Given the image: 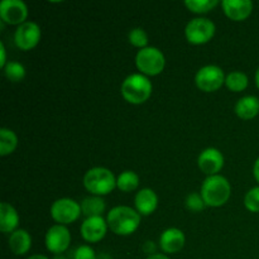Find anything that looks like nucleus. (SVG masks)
<instances>
[{
  "instance_id": "obj_1",
  "label": "nucleus",
  "mask_w": 259,
  "mask_h": 259,
  "mask_svg": "<svg viewBox=\"0 0 259 259\" xmlns=\"http://www.w3.org/2000/svg\"><path fill=\"white\" fill-rule=\"evenodd\" d=\"M108 227L118 235H129L136 232L141 223V217L136 210L128 206H116L108 214Z\"/></svg>"
},
{
  "instance_id": "obj_2",
  "label": "nucleus",
  "mask_w": 259,
  "mask_h": 259,
  "mask_svg": "<svg viewBox=\"0 0 259 259\" xmlns=\"http://www.w3.org/2000/svg\"><path fill=\"white\" fill-rule=\"evenodd\" d=\"M201 196L207 206H222L230 197V184L219 175L209 176L201 186Z\"/></svg>"
},
{
  "instance_id": "obj_3",
  "label": "nucleus",
  "mask_w": 259,
  "mask_h": 259,
  "mask_svg": "<svg viewBox=\"0 0 259 259\" xmlns=\"http://www.w3.org/2000/svg\"><path fill=\"white\" fill-rule=\"evenodd\" d=\"M121 94L128 103L142 104L151 96L152 83L142 73H133L123 81Z\"/></svg>"
},
{
  "instance_id": "obj_4",
  "label": "nucleus",
  "mask_w": 259,
  "mask_h": 259,
  "mask_svg": "<svg viewBox=\"0 0 259 259\" xmlns=\"http://www.w3.org/2000/svg\"><path fill=\"white\" fill-rule=\"evenodd\" d=\"M83 185L91 194L101 196V195H108L115 189L116 180L113 172L109 171L108 168L95 167L86 172L83 177Z\"/></svg>"
},
{
  "instance_id": "obj_5",
  "label": "nucleus",
  "mask_w": 259,
  "mask_h": 259,
  "mask_svg": "<svg viewBox=\"0 0 259 259\" xmlns=\"http://www.w3.org/2000/svg\"><path fill=\"white\" fill-rule=\"evenodd\" d=\"M137 67L142 73L146 75L156 76L161 73L164 68V56L158 48L156 47H146L142 48L136 57Z\"/></svg>"
},
{
  "instance_id": "obj_6",
  "label": "nucleus",
  "mask_w": 259,
  "mask_h": 259,
  "mask_svg": "<svg viewBox=\"0 0 259 259\" xmlns=\"http://www.w3.org/2000/svg\"><path fill=\"white\" fill-rule=\"evenodd\" d=\"M186 38L192 45H204L209 42L215 33V24L207 18H196L187 23Z\"/></svg>"
},
{
  "instance_id": "obj_7",
  "label": "nucleus",
  "mask_w": 259,
  "mask_h": 259,
  "mask_svg": "<svg viewBox=\"0 0 259 259\" xmlns=\"http://www.w3.org/2000/svg\"><path fill=\"white\" fill-rule=\"evenodd\" d=\"M195 81L200 90L212 93L222 88L223 83L225 82V76L222 68L214 65H209L197 71Z\"/></svg>"
},
{
  "instance_id": "obj_8",
  "label": "nucleus",
  "mask_w": 259,
  "mask_h": 259,
  "mask_svg": "<svg viewBox=\"0 0 259 259\" xmlns=\"http://www.w3.org/2000/svg\"><path fill=\"white\" fill-rule=\"evenodd\" d=\"M81 206L71 199H60L51 206V215L61 225L71 224L81 214Z\"/></svg>"
},
{
  "instance_id": "obj_9",
  "label": "nucleus",
  "mask_w": 259,
  "mask_h": 259,
  "mask_svg": "<svg viewBox=\"0 0 259 259\" xmlns=\"http://www.w3.org/2000/svg\"><path fill=\"white\" fill-rule=\"evenodd\" d=\"M71 243V234L68 229L63 225H53L48 229L46 234V247L50 252L57 254H62Z\"/></svg>"
},
{
  "instance_id": "obj_10",
  "label": "nucleus",
  "mask_w": 259,
  "mask_h": 259,
  "mask_svg": "<svg viewBox=\"0 0 259 259\" xmlns=\"http://www.w3.org/2000/svg\"><path fill=\"white\" fill-rule=\"evenodd\" d=\"M27 15V5L22 0H3L0 3V17L8 24H23Z\"/></svg>"
},
{
  "instance_id": "obj_11",
  "label": "nucleus",
  "mask_w": 259,
  "mask_h": 259,
  "mask_svg": "<svg viewBox=\"0 0 259 259\" xmlns=\"http://www.w3.org/2000/svg\"><path fill=\"white\" fill-rule=\"evenodd\" d=\"M40 39V29L38 24L33 22H25L17 28L14 40L22 50L28 51L35 47Z\"/></svg>"
},
{
  "instance_id": "obj_12",
  "label": "nucleus",
  "mask_w": 259,
  "mask_h": 259,
  "mask_svg": "<svg viewBox=\"0 0 259 259\" xmlns=\"http://www.w3.org/2000/svg\"><path fill=\"white\" fill-rule=\"evenodd\" d=\"M106 229L108 223L103 219V217L88 218L81 225V235L88 242L96 243L105 237Z\"/></svg>"
},
{
  "instance_id": "obj_13",
  "label": "nucleus",
  "mask_w": 259,
  "mask_h": 259,
  "mask_svg": "<svg viewBox=\"0 0 259 259\" xmlns=\"http://www.w3.org/2000/svg\"><path fill=\"white\" fill-rule=\"evenodd\" d=\"M199 167L204 174L214 176L224 166L223 153L217 148H207L199 156Z\"/></svg>"
},
{
  "instance_id": "obj_14",
  "label": "nucleus",
  "mask_w": 259,
  "mask_h": 259,
  "mask_svg": "<svg viewBox=\"0 0 259 259\" xmlns=\"http://www.w3.org/2000/svg\"><path fill=\"white\" fill-rule=\"evenodd\" d=\"M223 9L230 19L244 20L252 13L253 3L250 0H224Z\"/></svg>"
},
{
  "instance_id": "obj_15",
  "label": "nucleus",
  "mask_w": 259,
  "mask_h": 259,
  "mask_svg": "<svg viewBox=\"0 0 259 259\" xmlns=\"http://www.w3.org/2000/svg\"><path fill=\"white\" fill-rule=\"evenodd\" d=\"M159 244L166 253L180 252L185 245L184 233L176 228H169L162 233L161 238H159Z\"/></svg>"
},
{
  "instance_id": "obj_16",
  "label": "nucleus",
  "mask_w": 259,
  "mask_h": 259,
  "mask_svg": "<svg viewBox=\"0 0 259 259\" xmlns=\"http://www.w3.org/2000/svg\"><path fill=\"white\" fill-rule=\"evenodd\" d=\"M158 204V197L156 192L151 189H143L137 194L136 206L139 214L149 215L156 210Z\"/></svg>"
},
{
  "instance_id": "obj_17",
  "label": "nucleus",
  "mask_w": 259,
  "mask_h": 259,
  "mask_svg": "<svg viewBox=\"0 0 259 259\" xmlns=\"http://www.w3.org/2000/svg\"><path fill=\"white\" fill-rule=\"evenodd\" d=\"M19 224V217L14 207L8 202L0 204V230L3 233H10Z\"/></svg>"
},
{
  "instance_id": "obj_18",
  "label": "nucleus",
  "mask_w": 259,
  "mask_h": 259,
  "mask_svg": "<svg viewBox=\"0 0 259 259\" xmlns=\"http://www.w3.org/2000/svg\"><path fill=\"white\" fill-rule=\"evenodd\" d=\"M30 245H32V238H30L29 233L25 232V230H15L10 235L9 247L14 254H25L30 249Z\"/></svg>"
},
{
  "instance_id": "obj_19",
  "label": "nucleus",
  "mask_w": 259,
  "mask_h": 259,
  "mask_svg": "<svg viewBox=\"0 0 259 259\" xmlns=\"http://www.w3.org/2000/svg\"><path fill=\"white\" fill-rule=\"evenodd\" d=\"M235 113L242 119H253L259 113V99L255 96H244L235 105Z\"/></svg>"
},
{
  "instance_id": "obj_20",
  "label": "nucleus",
  "mask_w": 259,
  "mask_h": 259,
  "mask_svg": "<svg viewBox=\"0 0 259 259\" xmlns=\"http://www.w3.org/2000/svg\"><path fill=\"white\" fill-rule=\"evenodd\" d=\"M81 210L82 214L88 218L101 217L105 210V201L101 197H86L81 202Z\"/></svg>"
},
{
  "instance_id": "obj_21",
  "label": "nucleus",
  "mask_w": 259,
  "mask_h": 259,
  "mask_svg": "<svg viewBox=\"0 0 259 259\" xmlns=\"http://www.w3.org/2000/svg\"><path fill=\"white\" fill-rule=\"evenodd\" d=\"M18 144V138L15 133L10 129L3 128L0 131V156L10 154Z\"/></svg>"
},
{
  "instance_id": "obj_22",
  "label": "nucleus",
  "mask_w": 259,
  "mask_h": 259,
  "mask_svg": "<svg viewBox=\"0 0 259 259\" xmlns=\"http://www.w3.org/2000/svg\"><path fill=\"white\" fill-rule=\"evenodd\" d=\"M139 185V177L136 172L125 171L116 180V186L124 192H131L136 190Z\"/></svg>"
},
{
  "instance_id": "obj_23",
  "label": "nucleus",
  "mask_w": 259,
  "mask_h": 259,
  "mask_svg": "<svg viewBox=\"0 0 259 259\" xmlns=\"http://www.w3.org/2000/svg\"><path fill=\"white\" fill-rule=\"evenodd\" d=\"M225 83L229 88V90L239 93V91H243L248 86V77L245 73L239 72V71H234V72H230L227 76Z\"/></svg>"
},
{
  "instance_id": "obj_24",
  "label": "nucleus",
  "mask_w": 259,
  "mask_h": 259,
  "mask_svg": "<svg viewBox=\"0 0 259 259\" xmlns=\"http://www.w3.org/2000/svg\"><path fill=\"white\" fill-rule=\"evenodd\" d=\"M4 71L7 77L13 82H19L25 76L24 66L20 65L19 62H8L4 67Z\"/></svg>"
},
{
  "instance_id": "obj_25",
  "label": "nucleus",
  "mask_w": 259,
  "mask_h": 259,
  "mask_svg": "<svg viewBox=\"0 0 259 259\" xmlns=\"http://www.w3.org/2000/svg\"><path fill=\"white\" fill-rule=\"evenodd\" d=\"M186 7L195 13H207L219 4L218 0H186Z\"/></svg>"
},
{
  "instance_id": "obj_26",
  "label": "nucleus",
  "mask_w": 259,
  "mask_h": 259,
  "mask_svg": "<svg viewBox=\"0 0 259 259\" xmlns=\"http://www.w3.org/2000/svg\"><path fill=\"white\" fill-rule=\"evenodd\" d=\"M129 42L136 47L146 48L147 43H148V35L142 28H134L129 32Z\"/></svg>"
},
{
  "instance_id": "obj_27",
  "label": "nucleus",
  "mask_w": 259,
  "mask_h": 259,
  "mask_svg": "<svg viewBox=\"0 0 259 259\" xmlns=\"http://www.w3.org/2000/svg\"><path fill=\"white\" fill-rule=\"evenodd\" d=\"M244 205L249 211L259 212V186L253 187L247 192L244 199Z\"/></svg>"
},
{
  "instance_id": "obj_28",
  "label": "nucleus",
  "mask_w": 259,
  "mask_h": 259,
  "mask_svg": "<svg viewBox=\"0 0 259 259\" xmlns=\"http://www.w3.org/2000/svg\"><path fill=\"white\" fill-rule=\"evenodd\" d=\"M186 205L191 211H201L205 207V201L202 199V196L200 194H196V192H192L187 196L186 199Z\"/></svg>"
},
{
  "instance_id": "obj_29",
  "label": "nucleus",
  "mask_w": 259,
  "mask_h": 259,
  "mask_svg": "<svg viewBox=\"0 0 259 259\" xmlns=\"http://www.w3.org/2000/svg\"><path fill=\"white\" fill-rule=\"evenodd\" d=\"M75 259H96L95 252L89 245H81L76 249Z\"/></svg>"
},
{
  "instance_id": "obj_30",
  "label": "nucleus",
  "mask_w": 259,
  "mask_h": 259,
  "mask_svg": "<svg viewBox=\"0 0 259 259\" xmlns=\"http://www.w3.org/2000/svg\"><path fill=\"white\" fill-rule=\"evenodd\" d=\"M143 249H144V252L147 253V254L153 255L152 253L156 252V245H154L153 242H146V243H144V245H143Z\"/></svg>"
},
{
  "instance_id": "obj_31",
  "label": "nucleus",
  "mask_w": 259,
  "mask_h": 259,
  "mask_svg": "<svg viewBox=\"0 0 259 259\" xmlns=\"http://www.w3.org/2000/svg\"><path fill=\"white\" fill-rule=\"evenodd\" d=\"M0 53H2V60H0V67L7 66V53H5L4 43H0Z\"/></svg>"
},
{
  "instance_id": "obj_32",
  "label": "nucleus",
  "mask_w": 259,
  "mask_h": 259,
  "mask_svg": "<svg viewBox=\"0 0 259 259\" xmlns=\"http://www.w3.org/2000/svg\"><path fill=\"white\" fill-rule=\"evenodd\" d=\"M253 174H254L255 180L259 182V158L255 161L254 163V169H253Z\"/></svg>"
},
{
  "instance_id": "obj_33",
  "label": "nucleus",
  "mask_w": 259,
  "mask_h": 259,
  "mask_svg": "<svg viewBox=\"0 0 259 259\" xmlns=\"http://www.w3.org/2000/svg\"><path fill=\"white\" fill-rule=\"evenodd\" d=\"M147 259H169V258L164 254H153V255H149Z\"/></svg>"
},
{
  "instance_id": "obj_34",
  "label": "nucleus",
  "mask_w": 259,
  "mask_h": 259,
  "mask_svg": "<svg viewBox=\"0 0 259 259\" xmlns=\"http://www.w3.org/2000/svg\"><path fill=\"white\" fill-rule=\"evenodd\" d=\"M28 259H48L46 255H42V254H34V255H30Z\"/></svg>"
},
{
  "instance_id": "obj_35",
  "label": "nucleus",
  "mask_w": 259,
  "mask_h": 259,
  "mask_svg": "<svg viewBox=\"0 0 259 259\" xmlns=\"http://www.w3.org/2000/svg\"><path fill=\"white\" fill-rule=\"evenodd\" d=\"M255 82H257V86L259 88V68L257 70V72H255Z\"/></svg>"
},
{
  "instance_id": "obj_36",
  "label": "nucleus",
  "mask_w": 259,
  "mask_h": 259,
  "mask_svg": "<svg viewBox=\"0 0 259 259\" xmlns=\"http://www.w3.org/2000/svg\"><path fill=\"white\" fill-rule=\"evenodd\" d=\"M55 259H66V258L63 257L62 254H57V255H56V257H55Z\"/></svg>"
}]
</instances>
